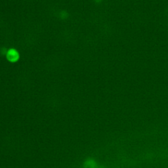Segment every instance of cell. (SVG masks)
<instances>
[{"mask_svg":"<svg viewBox=\"0 0 168 168\" xmlns=\"http://www.w3.org/2000/svg\"><path fill=\"white\" fill-rule=\"evenodd\" d=\"M6 59L9 62L11 63H15L20 59V54L19 52L16 49L14 48H10L8 49L7 54L5 55Z\"/></svg>","mask_w":168,"mask_h":168,"instance_id":"1","label":"cell"},{"mask_svg":"<svg viewBox=\"0 0 168 168\" xmlns=\"http://www.w3.org/2000/svg\"><path fill=\"white\" fill-rule=\"evenodd\" d=\"M60 16H61V17L62 19H65V18L66 19L67 18H68V14L66 11H62L61 13V14H60Z\"/></svg>","mask_w":168,"mask_h":168,"instance_id":"2","label":"cell"},{"mask_svg":"<svg viewBox=\"0 0 168 168\" xmlns=\"http://www.w3.org/2000/svg\"><path fill=\"white\" fill-rule=\"evenodd\" d=\"M8 51V49H6V48H5V47H3V48H1V50H0V53H1V55H5V56Z\"/></svg>","mask_w":168,"mask_h":168,"instance_id":"3","label":"cell"}]
</instances>
